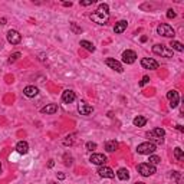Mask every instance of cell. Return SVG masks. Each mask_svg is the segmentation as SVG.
Here are the masks:
<instances>
[{
  "mask_svg": "<svg viewBox=\"0 0 184 184\" xmlns=\"http://www.w3.org/2000/svg\"><path fill=\"white\" fill-rule=\"evenodd\" d=\"M108 19H109V6L107 3L99 4L98 9L91 15V20H94L98 25H107Z\"/></svg>",
  "mask_w": 184,
  "mask_h": 184,
  "instance_id": "cell-1",
  "label": "cell"
},
{
  "mask_svg": "<svg viewBox=\"0 0 184 184\" xmlns=\"http://www.w3.org/2000/svg\"><path fill=\"white\" fill-rule=\"evenodd\" d=\"M155 148H157L155 144L147 141V142H142V144H140V145L137 147V153L138 154H142V155H151L155 151Z\"/></svg>",
  "mask_w": 184,
  "mask_h": 184,
  "instance_id": "cell-2",
  "label": "cell"
},
{
  "mask_svg": "<svg viewBox=\"0 0 184 184\" xmlns=\"http://www.w3.org/2000/svg\"><path fill=\"white\" fill-rule=\"evenodd\" d=\"M157 33L164 36V38H174L176 32H174V29H173L170 25L161 23V25H158V27H157Z\"/></svg>",
  "mask_w": 184,
  "mask_h": 184,
  "instance_id": "cell-3",
  "label": "cell"
},
{
  "mask_svg": "<svg viewBox=\"0 0 184 184\" xmlns=\"http://www.w3.org/2000/svg\"><path fill=\"white\" fill-rule=\"evenodd\" d=\"M155 167L153 165V164H150V163H142V164H140L138 165V173L141 174V176H144V177H150V176H153V174H155Z\"/></svg>",
  "mask_w": 184,
  "mask_h": 184,
  "instance_id": "cell-4",
  "label": "cell"
},
{
  "mask_svg": "<svg viewBox=\"0 0 184 184\" xmlns=\"http://www.w3.org/2000/svg\"><path fill=\"white\" fill-rule=\"evenodd\" d=\"M153 52H154L155 55H160V56H165V58H171L173 56V50L170 49L168 46L160 45V43L153 46Z\"/></svg>",
  "mask_w": 184,
  "mask_h": 184,
  "instance_id": "cell-5",
  "label": "cell"
},
{
  "mask_svg": "<svg viewBox=\"0 0 184 184\" xmlns=\"http://www.w3.org/2000/svg\"><path fill=\"white\" fill-rule=\"evenodd\" d=\"M122 61H124L127 65H131V63H134L135 61H137V53L131 49L124 50V52H122Z\"/></svg>",
  "mask_w": 184,
  "mask_h": 184,
  "instance_id": "cell-6",
  "label": "cell"
},
{
  "mask_svg": "<svg viewBox=\"0 0 184 184\" xmlns=\"http://www.w3.org/2000/svg\"><path fill=\"white\" fill-rule=\"evenodd\" d=\"M167 98H168V101H170V107H171V108H177V105L180 102V95H178V92L174 91V89H173V91H168Z\"/></svg>",
  "mask_w": 184,
  "mask_h": 184,
  "instance_id": "cell-7",
  "label": "cell"
},
{
  "mask_svg": "<svg viewBox=\"0 0 184 184\" xmlns=\"http://www.w3.org/2000/svg\"><path fill=\"white\" fill-rule=\"evenodd\" d=\"M141 66L144 68V69H158V62L153 58H142Z\"/></svg>",
  "mask_w": 184,
  "mask_h": 184,
  "instance_id": "cell-8",
  "label": "cell"
},
{
  "mask_svg": "<svg viewBox=\"0 0 184 184\" xmlns=\"http://www.w3.org/2000/svg\"><path fill=\"white\" fill-rule=\"evenodd\" d=\"M7 40L9 43H12V45H17V43H20L22 40V35L17 32V30H9L7 32Z\"/></svg>",
  "mask_w": 184,
  "mask_h": 184,
  "instance_id": "cell-9",
  "label": "cell"
},
{
  "mask_svg": "<svg viewBox=\"0 0 184 184\" xmlns=\"http://www.w3.org/2000/svg\"><path fill=\"white\" fill-rule=\"evenodd\" d=\"M105 63H107V66H109L111 69H114V71H117V72H124V68H122V65L118 61H115L114 58H107L105 59Z\"/></svg>",
  "mask_w": 184,
  "mask_h": 184,
  "instance_id": "cell-10",
  "label": "cell"
},
{
  "mask_svg": "<svg viewBox=\"0 0 184 184\" xmlns=\"http://www.w3.org/2000/svg\"><path fill=\"white\" fill-rule=\"evenodd\" d=\"M98 174H99L101 177H104V178H114V177H115V173L109 167H105V165H101V167L98 168Z\"/></svg>",
  "mask_w": 184,
  "mask_h": 184,
  "instance_id": "cell-11",
  "label": "cell"
},
{
  "mask_svg": "<svg viewBox=\"0 0 184 184\" xmlns=\"http://www.w3.org/2000/svg\"><path fill=\"white\" fill-rule=\"evenodd\" d=\"M78 111H79L81 115H89V114H92L94 108L89 104H86L85 101H81L79 105H78Z\"/></svg>",
  "mask_w": 184,
  "mask_h": 184,
  "instance_id": "cell-12",
  "label": "cell"
},
{
  "mask_svg": "<svg viewBox=\"0 0 184 184\" xmlns=\"http://www.w3.org/2000/svg\"><path fill=\"white\" fill-rule=\"evenodd\" d=\"M92 164H95V165H104L107 163V157L104 154H92L91 158H89Z\"/></svg>",
  "mask_w": 184,
  "mask_h": 184,
  "instance_id": "cell-13",
  "label": "cell"
},
{
  "mask_svg": "<svg viewBox=\"0 0 184 184\" xmlns=\"http://www.w3.org/2000/svg\"><path fill=\"white\" fill-rule=\"evenodd\" d=\"M76 98L75 92L71 91V89H66V91L62 94V101L65 102V104H71V102H73Z\"/></svg>",
  "mask_w": 184,
  "mask_h": 184,
  "instance_id": "cell-14",
  "label": "cell"
},
{
  "mask_svg": "<svg viewBox=\"0 0 184 184\" xmlns=\"http://www.w3.org/2000/svg\"><path fill=\"white\" fill-rule=\"evenodd\" d=\"M16 151L19 153V154H27L29 153V145H27V142L26 141H19L16 145Z\"/></svg>",
  "mask_w": 184,
  "mask_h": 184,
  "instance_id": "cell-15",
  "label": "cell"
},
{
  "mask_svg": "<svg viewBox=\"0 0 184 184\" xmlns=\"http://www.w3.org/2000/svg\"><path fill=\"white\" fill-rule=\"evenodd\" d=\"M127 26H128V22H127V20H119L118 23H115L114 32H115V33H118V35L122 33V32L127 29Z\"/></svg>",
  "mask_w": 184,
  "mask_h": 184,
  "instance_id": "cell-16",
  "label": "cell"
},
{
  "mask_svg": "<svg viewBox=\"0 0 184 184\" xmlns=\"http://www.w3.org/2000/svg\"><path fill=\"white\" fill-rule=\"evenodd\" d=\"M23 94H25L27 98H35V96L39 94V89L36 88V86H26Z\"/></svg>",
  "mask_w": 184,
  "mask_h": 184,
  "instance_id": "cell-17",
  "label": "cell"
},
{
  "mask_svg": "<svg viewBox=\"0 0 184 184\" xmlns=\"http://www.w3.org/2000/svg\"><path fill=\"white\" fill-rule=\"evenodd\" d=\"M117 148H118V142L115 140H109V141L105 142V150L108 153H114V151H117Z\"/></svg>",
  "mask_w": 184,
  "mask_h": 184,
  "instance_id": "cell-18",
  "label": "cell"
},
{
  "mask_svg": "<svg viewBox=\"0 0 184 184\" xmlns=\"http://www.w3.org/2000/svg\"><path fill=\"white\" fill-rule=\"evenodd\" d=\"M58 112V104H49L42 108V114H55Z\"/></svg>",
  "mask_w": 184,
  "mask_h": 184,
  "instance_id": "cell-19",
  "label": "cell"
},
{
  "mask_svg": "<svg viewBox=\"0 0 184 184\" xmlns=\"http://www.w3.org/2000/svg\"><path fill=\"white\" fill-rule=\"evenodd\" d=\"M117 176H118V178H119V180L127 181L128 178H130V171H128L127 168H119V170H118V173H117Z\"/></svg>",
  "mask_w": 184,
  "mask_h": 184,
  "instance_id": "cell-20",
  "label": "cell"
},
{
  "mask_svg": "<svg viewBox=\"0 0 184 184\" xmlns=\"http://www.w3.org/2000/svg\"><path fill=\"white\" fill-rule=\"evenodd\" d=\"M170 49H171V50H177V52H183L184 46H183V43L177 42V40H171V42H170Z\"/></svg>",
  "mask_w": 184,
  "mask_h": 184,
  "instance_id": "cell-21",
  "label": "cell"
},
{
  "mask_svg": "<svg viewBox=\"0 0 184 184\" xmlns=\"http://www.w3.org/2000/svg\"><path fill=\"white\" fill-rule=\"evenodd\" d=\"M134 125L135 127H144L147 124V118L145 117H141V115H138V117L134 118Z\"/></svg>",
  "mask_w": 184,
  "mask_h": 184,
  "instance_id": "cell-22",
  "label": "cell"
},
{
  "mask_svg": "<svg viewBox=\"0 0 184 184\" xmlns=\"http://www.w3.org/2000/svg\"><path fill=\"white\" fill-rule=\"evenodd\" d=\"M147 137L150 138V142H153V144H155V145H157V144H163V142H164V138L154 137V135L151 134V131H148V132H147Z\"/></svg>",
  "mask_w": 184,
  "mask_h": 184,
  "instance_id": "cell-23",
  "label": "cell"
},
{
  "mask_svg": "<svg viewBox=\"0 0 184 184\" xmlns=\"http://www.w3.org/2000/svg\"><path fill=\"white\" fill-rule=\"evenodd\" d=\"M84 49H86V50H89V52H95V46H94V43H91L89 40H81V43H79Z\"/></svg>",
  "mask_w": 184,
  "mask_h": 184,
  "instance_id": "cell-24",
  "label": "cell"
},
{
  "mask_svg": "<svg viewBox=\"0 0 184 184\" xmlns=\"http://www.w3.org/2000/svg\"><path fill=\"white\" fill-rule=\"evenodd\" d=\"M174 157H176L178 161H183V160H184V153H183V150H181L180 147L174 148Z\"/></svg>",
  "mask_w": 184,
  "mask_h": 184,
  "instance_id": "cell-25",
  "label": "cell"
},
{
  "mask_svg": "<svg viewBox=\"0 0 184 184\" xmlns=\"http://www.w3.org/2000/svg\"><path fill=\"white\" fill-rule=\"evenodd\" d=\"M151 134L154 135V137H158V138H164V135H165V131H164L163 128H154V130L151 131Z\"/></svg>",
  "mask_w": 184,
  "mask_h": 184,
  "instance_id": "cell-26",
  "label": "cell"
},
{
  "mask_svg": "<svg viewBox=\"0 0 184 184\" xmlns=\"http://www.w3.org/2000/svg\"><path fill=\"white\" fill-rule=\"evenodd\" d=\"M75 135L76 134H71L68 135V137H65V140H63V145H72L73 142H75Z\"/></svg>",
  "mask_w": 184,
  "mask_h": 184,
  "instance_id": "cell-27",
  "label": "cell"
},
{
  "mask_svg": "<svg viewBox=\"0 0 184 184\" xmlns=\"http://www.w3.org/2000/svg\"><path fill=\"white\" fill-rule=\"evenodd\" d=\"M22 55H20V52H15L13 55H10V58H9V63H13V62H16L17 59L20 58Z\"/></svg>",
  "mask_w": 184,
  "mask_h": 184,
  "instance_id": "cell-28",
  "label": "cell"
},
{
  "mask_svg": "<svg viewBox=\"0 0 184 184\" xmlns=\"http://www.w3.org/2000/svg\"><path fill=\"white\" fill-rule=\"evenodd\" d=\"M150 164H153V165H155V164H158L160 161H161V158H160L158 155H150Z\"/></svg>",
  "mask_w": 184,
  "mask_h": 184,
  "instance_id": "cell-29",
  "label": "cell"
},
{
  "mask_svg": "<svg viewBox=\"0 0 184 184\" xmlns=\"http://www.w3.org/2000/svg\"><path fill=\"white\" fill-rule=\"evenodd\" d=\"M85 147H86V150H88V151H94L96 148V144H95V142L89 141V142H86V145H85Z\"/></svg>",
  "mask_w": 184,
  "mask_h": 184,
  "instance_id": "cell-30",
  "label": "cell"
},
{
  "mask_svg": "<svg viewBox=\"0 0 184 184\" xmlns=\"http://www.w3.org/2000/svg\"><path fill=\"white\" fill-rule=\"evenodd\" d=\"M171 177H174L177 180V183L178 184H181V176H180V173H177V171H173V176Z\"/></svg>",
  "mask_w": 184,
  "mask_h": 184,
  "instance_id": "cell-31",
  "label": "cell"
},
{
  "mask_svg": "<svg viewBox=\"0 0 184 184\" xmlns=\"http://www.w3.org/2000/svg\"><path fill=\"white\" fill-rule=\"evenodd\" d=\"M167 17L168 19H174V17H176V12H174L173 9H168L167 10Z\"/></svg>",
  "mask_w": 184,
  "mask_h": 184,
  "instance_id": "cell-32",
  "label": "cell"
},
{
  "mask_svg": "<svg viewBox=\"0 0 184 184\" xmlns=\"http://www.w3.org/2000/svg\"><path fill=\"white\" fill-rule=\"evenodd\" d=\"M148 82H150V78H148V76H144L141 79V82H140V86H144V85H147Z\"/></svg>",
  "mask_w": 184,
  "mask_h": 184,
  "instance_id": "cell-33",
  "label": "cell"
},
{
  "mask_svg": "<svg viewBox=\"0 0 184 184\" xmlns=\"http://www.w3.org/2000/svg\"><path fill=\"white\" fill-rule=\"evenodd\" d=\"M96 0H86V2H81V6H91V4H94Z\"/></svg>",
  "mask_w": 184,
  "mask_h": 184,
  "instance_id": "cell-34",
  "label": "cell"
},
{
  "mask_svg": "<svg viewBox=\"0 0 184 184\" xmlns=\"http://www.w3.org/2000/svg\"><path fill=\"white\" fill-rule=\"evenodd\" d=\"M58 178L59 180H65V174L63 173H58Z\"/></svg>",
  "mask_w": 184,
  "mask_h": 184,
  "instance_id": "cell-35",
  "label": "cell"
},
{
  "mask_svg": "<svg viewBox=\"0 0 184 184\" xmlns=\"http://www.w3.org/2000/svg\"><path fill=\"white\" fill-rule=\"evenodd\" d=\"M53 165H55V161H53V160H49V163H48V167L52 168Z\"/></svg>",
  "mask_w": 184,
  "mask_h": 184,
  "instance_id": "cell-36",
  "label": "cell"
},
{
  "mask_svg": "<svg viewBox=\"0 0 184 184\" xmlns=\"http://www.w3.org/2000/svg\"><path fill=\"white\" fill-rule=\"evenodd\" d=\"M72 29L75 30V32H82V29H78V27H76L75 23H72Z\"/></svg>",
  "mask_w": 184,
  "mask_h": 184,
  "instance_id": "cell-37",
  "label": "cell"
},
{
  "mask_svg": "<svg viewBox=\"0 0 184 184\" xmlns=\"http://www.w3.org/2000/svg\"><path fill=\"white\" fill-rule=\"evenodd\" d=\"M63 6H66V7H71L72 3H71V2H69V3H68V2H65V3H63Z\"/></svg>",
  "mask_w": 184,
  "mask_h": 184,
  "instance_id": "cell-38",
  "label": "cell"
},
{
  "mask_svg": "<svg viewBox=\"0 0 184 184\" xmlns=\"http://www.w3.org/2000/svg\"><path fill=\"white\" fill-rule=\"evenodd\" d=\"M0 25H6V19H4V17L3 19H0Z\"/></svg>",
  "mask_w": 184,
  "mask_h": 184,
  "instance_id": "cell-39",
  "label": "cell"
},
{
  "mask_svg": "<svg viewBox=\"0 0 184 184\" xmlns=\"http://www.w3.org/2000/svg\"><path fill=\"white\" fill-rule=\"evenodd\" d=\"M176 128H177V130H178V131H183V125H177Z\"/></svg>",
  "mask_w": 184,
  "mask_h": 184,
  "instance_id": "cell-40",
  "label": "cell"
},
{
  "mask_svg": "<svg viewBox=\"0 0 184 184\" xmlns=\"http://www.w3.org/2000/svg\"><path fill=\"white\" fill-rule=\"evenodd\" d=\"M134 184H145V183H141V181H137V183H134Z\"/></svg>",
  "mask_w": 184,
  "mask_h": 184,
  "instance_id": "cell-41",
  "label": "cell"
},
{
  "mask_svg": "<svg viewBox=\"0 0 184 184\" xmlns=\"http://www.w3.org/2000/svg\"><path fill=\"white\" fill-rule=\"evenodd\" d=\"M0 173H2V164H0Z\"/></svg>",
  "mask_w": 184,
  "mask_h": 184,
  "instance_id": "cell-42",
  "label": "cell"
}]
</instances>
